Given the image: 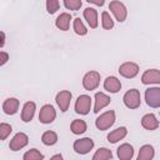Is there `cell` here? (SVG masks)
Listing matches in <instances>:
<instances>
[{
	"mask_svg": "<svg viewBox=\"0 0 160 160\" xmlns=\"http://www.w3.org/2000/svg\"><path fill=\"white\" fill-rule=\"evenodd\" d=\"M119 72L121 76L124 78H128V79H132L138 75L139 72V66L138 64L135 62H131V61H128V62H124L120 65L119 68Z\"/></svg>",
	"mask_w": 160,
	"mask_h": 160,
	"instance_id": "cell-7",
	"label": "cell"
},
{
	"mask_svg": "<svg viewBox=\"0 0 160 160\" xmlns=\"http://www.w3.org/2000/svg\"><path fill=\"white\" fill-rule=\"evenodd\" d=\"M74 31L78 34V35H86V32H88V30H86V28H85V25L82 24V21L79 19V18H76L75 20H74Z\"/></svg>",
	"mask_w": 160,
	"mask_h": 160,
	"instance_id": "cell-28",
	"label": "cell"
},
{
	"mask_svg": "<svg viewBox=\"0 0 160 160\" xmlns=\"http://www.w3.org/2000/svg\"><path fill=\"white\" fill-rule=\"evenodd\" d=\"M84 18L88 21V24L90 25L91 29L98 28V12L95 9L92 8H86L84 10Z\"/></svg>",
	"mask_w": 160,
	"mask_h": 160,
	"instance_id": "cell-20",
	"label": "cell"
},
{
	"mask_svg": "<svg viewBox=\"0 0 160 160\" xmlns=\"http://www.w3.org/2000/svg\"><path fill=\"white\" fill-rule=\"evenodd\" d=\"M28 142H29V138H28V135L24 134V132H18V134L11 139L9 146H10V150H12V151H18V150L22 149L24 146H26Z\"/></svg>",
	"mask_w": 160,
	"mask_h": 160,
	"instance_id": "cell-10",
	"label": "cell"
},
{
	"mask_svg": "<svg viewBox=\"0 0 160 160\" xmlns=\"http://www.w3.org/2000/svg\"><path fill=\"white\" fill-rule=\"evenodd\" d=\"M81 0H64V5L69 10H79L81 8Z\"/></svg>",
	"mask_w": 160,
	"mask_h": 160,
	"instance_id": "cell-31",
	"label": "cell"
},
{
	"mask_svg": "<svg viewBox=\"0 0 160 160\" xmlns=\"http://www.w3.org/2000/svg\"><path fill=\"white\" fill-rule=\"evenodd\" d=\"M126 134H128V130H126V128H125V126L118 128V129L112 130V131L108 135V141H109V142H111V144H115V142H118L119 140L124 139V138L126 136Z\"/></svg>",
	"mask_w": 160,
	"mask_h": 160,
	"instance_id": "cell-21",
	"label": "cell"
},
{
	"mask_svg": "<svg viewBox=\"0 0 160 160\" xmlns=\"http://www.w3.org/2000/svg\"><path fill=\"white\" fill-rule=\"evenodd\" d=\"M111 99L105 95L104 92H96L95 94V108H94V112H99L101 109H104L105 106H108L110 104Z\"/></svg>",
	"mask_w": 160,
	"mask_h": 160,
	"instance_id": "cell-17",
	"label": "cell"
},
{
	"mask_svg": "<svg viewBox=\"0 0 160 160\" xmlns=\"http://www.w3.org/2000/svg\"><path fill=\"white\" fill-rule=\"evenodd\" d=\"M8 60H9V55H8L5 51H1V52H0V65H1V66L5 65Z\"/></svg>",
	"mask_w": 160,
	"mask_h": 160,
	"instance_id": "cell-32",
	"label": "cell"
},
{
	"mask_svg": "<svg viewBox=\"0 0 160 160\" xmlns=\"http://www.w3.org/2000/svg\"><path fill=\"white\" fill-rule=\"evenodd\" d=\"M141 125L146 130H156L159 128V121L154 114H146L141 119Z\"/></svg>",
	"mask_w": 160,
	"mask_h": 160,
	"instance_id": "cell-15",
	"label": "cell"
},
{
	"mask_svg": "<svg viewBox=\"0 0 160 160\" xmlns=\"http://www.w3.org/2000/svg\"><path fill=\"white\" fill-rule=\"evenodd\" d=\"M51 159H60V160H61V159H62V156H61L60 154H58V155H54Z\"/></svg>",
	"mask_w": 160,
	"mask_h": 160,
	"instance_id": "cell-35",
	"label": "cell"
},
{
	"mask_svg": "<svg viewBox=\"0 0 160 160\" xmlns=\"http://www.w3.org/2000/svg\"><path fill=\"white\" fill-rule=\"evenodd\" d=\"M109 9H110V11L114 14L115 19H116L119 22L125 21L126 15H128V10H126V8H125V5H124L122 2H120V1H118V0H114V1H111V2L109 4Z\"/></svg>",
	"mask_w": 160,
	"mask_h": 160,
	"instance_id": "cell-4",
	"label": "cell"
},
{
	"mask_svg": "<svg viewBox=\"0 0 160 160\" xmlns=\"http://www.w3.org/2000/svg\"><path fill=\"white\" fill-rule=\"evenodd\" d=\"M141 82L145 85L149 84H160V70L158 69H150L146 70L141 76Z\"/></svg>",
	"mask_w": 160,
	"mask_h": 160,
	"instance_id": "cell-12",
	"label": "cell"
},
{
	"mask_svg": "<svg viewBox=\"0 0 160 160\" xmlns=\"http://www.w3.org/2000/svg\"><path fill=\"white\" fill-rule=\"evenodd\" d=\"M11 131H12V129H11V126L9 124L1 122L0 124V140H5L10 135Z\"/></svg>",
	"mask_w": 160,
	"mask_h": 160,
	"instance_id": "cell-29",
	"label": "cell"
},
{
	"mask_svg": "<svg viewBox=\"0 0 160 160\" xmlns=\"http://www.w3.org/2000/svg\"><path fill=\"white\" fill-rule=\"evenodd\" d=\"M134 156V149L130 144H122L118 148V158L120 160H130Z\"/></svg>",
	"mask_w": 160,
	"mask_h": 160,
	"instance_id": "cell-18",
	"label": "cell"
},
{
	"mask_svg": "<svg viewBox=\"0 0 160 160\" xmlns=\"http://www.w3.org/2000/svg\"><path fill=\"white\" fill-rule=\"evenodd\" d=\"M111 158H112V152H111V150H109L106 148H100L92 156L94 160H108Z\"/></svg>",
	"mask_w": 160,
	"mask_h": 160,
	"instance_id": "cell-25",
	"label": "cell"
},
{
	"mask_svg": "<svg viewBox=\"0 0 160 160\" xmlns=\"http://www.w3.org/2000/svg\"><path fill=\"white\" fill-rule=\"evenodd\" d=\"M122 100H124V104H125L126 108H129V109H138L140 106V102H141L139 90L131 89V90L126 91Z\"/></svg>",
	"mask_w": 160,
	"mask_h": 160,
	"instance_id": "cell-3",
	"label": "cell"
},
{
	"mask_svg": "<svg viewBox=\"0 0 160 160\" xmlns=\"http://www.w3.org/2000/svg\"><path fill=\"white\" fill-rule=\"evenodd\" d=\"M145 100L150 108H160V88H149L145 91Z\"/></svg>",
	"mask_w": 160,
	"mask_h": 160,
	"instance_id": "cell-5",
	"label": "cell"
},
{
	"mask_svg": "<svg viewBox=\"0 0 160 160\" xmlns=\"http://www.w3.org/2000/svg\"><path fill=\"white\" fill-rule=\"evenodd\" d=\"M114 122H115V112L112 110H109V111L101 114L95 120V125L99 130H108L110 126H112Z\"/></svg>",
	"mask_w": 160,
	"mask_h": 160,
	"instance_id": "cell-1",
	"label": "cell"
},
{
	"mask_svg": "<svg viewBox=\"0 0 160 160\" xmlns=\"http://www.w3.org/2000/svg\"><path fill=\"white\" fill-rule=\"evenodd\" d=\"M100 84V74L98 71H89L82 78V86L85 90H95Z\"/></svg>",
	"mask_w": 160,
	"mask_h": 160,
	"instance_id": "cell-2",
	"label": "cell"
},
{
	"mask_svg": "<svg viewBox=\"0 0 160 160\" xmlns=\"http://www.w3.org/2000/svg\"><path fill=\"white\" fill-rule=\"evenodd\" d=\"M41 141H42L44 145H48V146L54 145L58 141V135L54 131H45L41 136Z\"/></svg>",
	"mask_w": 160,
	"mask_h": 160,
	"instance_id": "cell-24",
	"label": "cell"
},
{
	"mask_svg": "<svg viewBox=\"0 0 160 160\" xmlns=\"http://www.w3.org/2000/svg\"><path fill=\"white\" fill-rule=\"evenodd\" d=\"M59 0H46V10L49 14H55L59 10Z\"/></svg>",
	"mask_w": 160,
	"mask_h": 160,
	"instance_id": "cell-30",
	"label": "cell"
},
{
	"mask_svg": "<svg viewBox=\"0 0 160 160\" xmlns=\"http://www.w3.org/2000/svg\"><path fill=\"white\" fill-rule=\"evenodd\" d=\"M70 20H71V15L68 14V12H62L60 14L56 20H55V25L58 29L62 30V31H66L69 30V26H70Z\"/></svg>",
	"mask_w": 160,
	"mask_h": 160,
	"instance_id": "cell-19",
	"label": "cell"
},
{
	"mask_svg": "<svg viewBox=\"0 0 160 160\" xmlns=\"http://www.w3.org/2000/svg\"><path fill=\"white\" fill-rule=\"evenodd\" d=\"M71 92L68 91V90H62L60 92H58L55 100H56V104L60 108L61 111H66L69 109V105H70V101H71Z\"/></svg>",
	"mask_w": 160,
	"mask_h": 160,
	"instance_id": "cell-11",
	"label": "cell"
},
{
	"mask_svg": "<svg viewBox=\"0 0 160 160\" xmlns=\"http://www.w3.org/2000/svg\"><path fill=\"white\" fill-rule=\"evenodd\" d=\"M104 88H105V90H108L109 92L115 94V92L120 91V89H121V82H120V80H119L118 78H115V76H108V78L105 79V81H104Z\"/></svg>",
	"mask_w": 160,
	"mask_h": 160,
	"instance_id": "cell-14",
	"label": "cell"
},
{
	"mask_svg": "<svg viewBox=\"0 0 160 160\" xmlns=\"http://www.w3.org/2000/svg\"><path fill=\"white\" fill-rule=\"evenodd\" d=\"M91 108V99L88 95H80L75 102V111L80 115H86Z\"/></svg>",
	"mask_w": 160,
	"mask_h": 160,
	"instance_id": "cell-6",
	"label": "cell"
},
{
	"mask_svg": "<svg viewBox=\"0 0 160 160\" xmlns=\"http://www.w3.org/2000/svg\"><path fill=\"white\" fill-rule=\"evenodd\" d=\"M4 45H5V32L1 31V41H0V46L2 48Z\"/></svg>",
	"mask_w": 160,
	"mask_h": 160,
	"instance_id": "cell-34",
	"label": "cell"
},
{
	"mask_svg": "<svg viewBox=\"0 0 160 160\" xmlns=\"http://www.w3.org/2000/svg\"><path fill=\"white\" fill-rule=\"evenodd\" d=\"M35 109H36L35 102H32V101L25 102L24 104V108H22V111H21V120L24 122L31 121L32 118H34V114H35Z\"/></svg>",
	"mask_w": 160,
	"mask_h": 160,
	"instance_id": "cell-13",
	"label": "cell"
},
{
	"mask_svg": "<svg viewBox=\"0 0 160 160\" xmlns=\"http://www.w3.org/2000/svg\"><path fill=\"white\" fill-rule=\"evenodd\" d=\"M92 148H94V141L90 138L79 139V140H76L74 142V150H75V152L81 154V155L88 154Z\"/></svg>",
	"mask_w": 160,
	"mask_h": 160,
	"instance_id": "cell-8",
	"label": "cell"
},
{
	"mask_svg": "<svg viewBox=\"0 0 160 160\" xmlns=\"http://www.w3.org/2000/svg\"><path fill=\"white\" fill-rule=\"evenodd\" d=\"M70 129L72 131V134L75 135H80V134H84L86 131V122L84 120H80V119H76L71 122L70 125Z\"/></svg>",
	"mask_w": 160,
	"mask_h": 160,
	"instance_id": "cell-23",
	"label": "cell"
},
{
	"mask_svg": "<svg viewBox=\"0 0 160 160\" xmlns=\"http://www.w3.org/2000/svg\"><path fill=\"white\" fill-rule=\"evenodd\" d=\"M154 155H155L154 148H152L151 145H144V146L140 148L138 159H139V160H150V159L154 158Z\"/></svg>",
	"mask_w": 160,
	"mask_h": 160,
	"instance_id": "cell-22",
	"label": "cell"
},
{
	"mask_svg": "<svg viewBox=\"0 0 160 160\" xmlns=\"http://www.w3.org/2000/svg\"><path fill=\"white\" fill-rule=\"evenodd\" d=\"M56 118L55 109L51 105H44L39 114V120L42 124H51Z\"/></svg>",
	"mask_w": 160,
	"mask_h": 160,
	"instance_id": "cell-9",
	"label": "cell"
},
{
	"mask_svg": "<svg viewBox=\"0 0 160 160\" xmlns=\"http://www.w3.org/2000/svg\"><path fill=\"white\" fill-rule=\"evenodd\" d=\"M2 110L8 115H14L19 110V100L15 98H9L2 104Z\"/></svg>",
	"mask_w": 160,
	"mask_h": 160,
	"instance_id": "cell-16",
	"label": "cell"
},
{
	"mask_svg": "<svg viewBox=\"0 0 160 160\" xmlns=\"http://www.w3.org/2000/svg\"><path fill=\"white\" fill-rule=\"evenodd\" d=\"M86 1L88 2H91V4H95L98 6H102L104 2H105V0H86Z\"/></svg>",
	"mask_w": 160,
	"mask_h": 160,
	"instance_id": "cell-33",
	"label": "cell"
},
{
	"mask_svg": "<svg viewBox=\"0 0 160 160\" xmlns=\"http://www.w3.org/2000/svg\"><path fill=\"white\" fill-rule=\"evenodd\" d=\"M41 159H44V155L36 149H30L28 152L24 154V160H41Z\"/></svg>",
	"mask_w": 160,
	"mask_h": 160,
	"instance_id": "cell-27",
	"label": "cell"
},
{
	"mask_svg": "<svg viewBox=\"0 0 160 160\" xmlns=\"http://www.w3.org/2000/svg\"><path fill=\"white\" fill-rule=\"evenodd\" d=\"M101 24H102V28L105 30H110V29L114 28V20L111 19V16H110L109 12L104 11L101 14Z\"/></svg>",
	"mask_w": 160,
	"mask_h": 160,
	"instance_id": "cell-26",
	"label": "cell"
}]
</instances>
